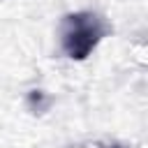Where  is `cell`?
I'll return each instance as SVG.
<instances>
[{
    "label": "cell",
    "mask_w": 148,
    "mask_h": 148,
    "mask_svg": "<svg viewBox=\"0 0 148 148\" xmlns=\"http://www.w3.org/2000/svg\"><path fill=\"white\" fill-rule=\"evenodd\" d=\"M42 99H44V92H42V90H32V92H30V97H28V102H30V106H32V109H35V106H37V109H44L46 104H44Z\"/></svg>",
    "instance_id": "cell-2"
},
{
    "label": "cell",
    "mask_w": 148,
    "mask_h": 148,
    "mask_svg": "<svg viewBox=\"0 0 148 148\" xmlns=\"http://www.w3.org/2000/svg\"><path fill=\"white\" fill-rule=\"evenodd\" d=\"M111 32L106 18L97 12H69L60 21V46L69 60H86Z\"/></svg>",
    "instance_id": "cell-1"
},
{
    "label": "cell",
    "mask_w": 148,
    "mask_h": 148,
    "mask_svg": "<svg viewBox=\"0 0 148 148\" xmlns=\"http://www.w3.org/2000/svg\"><path fill=\"white\" fill-rule=\"evenodd\" d=\"M111 148H120V146H111Z\"/></svg>",
    "instance_id": "cell-3"
}]
</instances>
